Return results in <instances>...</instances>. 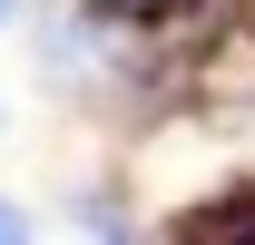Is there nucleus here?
<instances>
[{
	"instance_id": "nucleus-2",
	"label": "nucleus",
	"mask_w": 255,
	"mask_h": 245,
	"mask_svg": "<svg viewBox=\"0 0 255 245\" xmlns=\"http://www.w3.org/2000/svg\"><path fill=\"white\" fill-rule=\"evenodd\" d=\"M79 10L118 20V30H167V20H177V0H79Z\"/></svg>"
},
{
	"instance_id": "nucleus-6",
	"label": "nucleus",
	"mask_w": 255,
	"mask_h": 245,
	"mask_svg": "<svg viewBox=\"0 0 255 245\" xmlns=\"http://www.w3.org/2000/svg\"><path fill=\"white\" fill-rule=\"evenodd\" d=\"M20 10H39V0H20Z\"/></svg>"
},
{
	"instance_id": "nucleus-3",
	"label": "nucleus",
	"mask_w": 255,
	"mask_h": 245,
	"mask_svg": "<svg viewBox=\"0 0 255 245\" xmlns=\"http://www.w3.org/2000/svg\"><path fill=\"white\" fill-rule=\"evenodd\" d=\"M0 245H49V226H39V206L20 186H0Z\"/></svg>"
},
{
	"instance_id": "nucleus-4",
	"label": "nucleus",
	"mask_w": 255,
	"mask_h": 245,
	"mask_svg": "<svg viewBox=\"0 0 255 245\" xmlns=\"http://www.w3.org/2000/svg\"><path fill=\"white\" fill-rule=\"evenodd\" d=\"M10 127H20V98H10V79H0V147H10Z\"/></svg>"
},
{
	"instance_id": "nucleus-1",
	"label": "nucleus",
	"mask_w": 255,
	"mask_h": 245,
	"mask_svg": "<svg viewBox=\"0 0 255 245\" xmlns=\"http://www.w3.org/2000/svg\"><path fill=\"white\" fill-rule=\"evenodd\" d=\"M20 39H30L39 98H49L59 118H89L98 137H108L118 89H128V59H137V30L98 20V10H79V0H39L30 20H20Z\"/></svg>"
},
{
	"instance_id": "nucleus-5",
	"label": "nucleus",
	"mask_w": 255,
	"mask_h": 245,
	"mask_svg": "<svg viewBox=\"0 0 255 245\" xmlns=\"http://www.w3.org/2000/svg\"><path fill=\"white\" fill-rule=\"evenodd\" d=\"M20 20H30V10H20V0H0V39H10V30H20Z\"/></svg>"
}]
</instances>
